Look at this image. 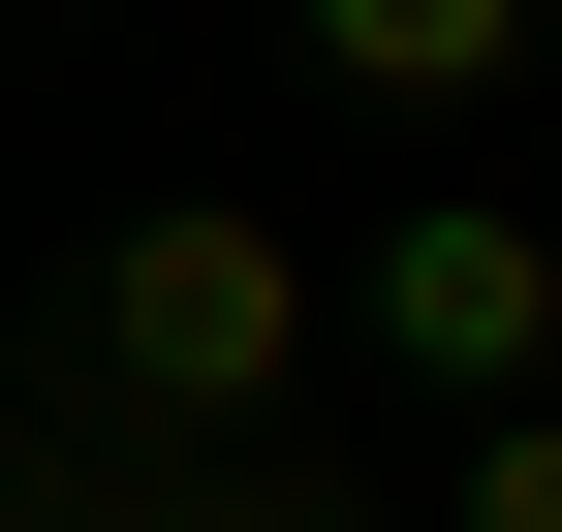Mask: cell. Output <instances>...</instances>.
<instances>
[{"instance_id": "obj_5", "label": "cell", "mask_w": 562, "mask_h": 532, "mask_svg": "<svg viewBox=\"0 0 562 532\" xmlns=\"http://www.w3.org/2000/svg\"><path fill=\"white\" fill-rule=\"evenodd\" d=\"M188 532H250V501H188Z\"/></svg>"}, {"instance_id": "obj_1", "label": "cell", "mask_w": 562, "mask_h": 532, "mask_svg": "<svg viewBox=\"0 0 562 532\" xmlns=\"http://www.w3.org/2000/svg\"><path fill=\"white\" fill-rule=\"evenodd\" d=\"M313 220H250V188H125L94 220V408L125 439H250L281 376H313Z\"/></svg>"}, {"instance_id": "obj_2", "label": "cell", "mask_w": 562, "mask_h": 532, "mask_svg": "<svg viewBox=\"0 0 562 532\" xmlns=\"http://www.w3.org/2000/svg\"><path fill=\"white\" fill-rule=\"evenodd\" d=\"M344 313H375V376H438V408H531L562 376V220L531 188H406V220L344 251Z\"/></svg>"}, {"instance_id": "obj_4", "label": "cell", "mask_w": 562, "mask_h": 532, "mask_svg": "<svg viewBox=\"0 0 562 532\" xmlns=\"http://www.w3.org/2000/svg\"><path fill=\"white\" fill-rule=\"evenodd\" d=\"M438 532H562V376L531 408H438Z\"/></svg>"}, {"instance_id": "obj_3", "label": "cell", "mask_w": 562, "mask_h": 532, "mask_svg": "<svg viewBox=\"0 0 562 532\" xmlns=\"http://www.w3.org/2000/svg\"><path fill=\"white\" fill-rule=\"evenodd\" d=\"M313 63H344V95H501L531 0H313Z\"/></svg>"}]
</instances>
